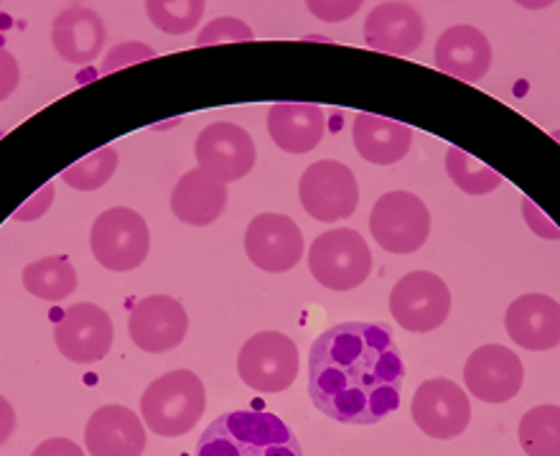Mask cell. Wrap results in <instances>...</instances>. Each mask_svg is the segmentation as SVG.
I'll list each match as a JSON object with an SVG mask.
<instances>
[{"label": "cell", "instance_id": "obj_1", "mask_svg": "<svg viewBox=\"0 0 560 456\" xmlns=\"http://www.w3.org/2000/svg\"><path fill=\"white\" fill-rule=\"evenodd\" d=\"M406 362L387 324L345 321L308 352V396L326 419L372 426L400 408Z\"/></svg>", "mask_w": 560, "mask_h": 456}, {"label": "cell", "instance_id": "obj_2", "mask_svg": "<svg viewBox=\"0 0 560 456\" xmlns=\"http://www.w3.org/2000/svg\"><path fill=\"white\" fill-rule=\"evenodd\" d=\"M197 456H303L299 439L280 416L232 411L207 426Z\"/></svg>", "mask_w": 560, "mask_h": 456}, {"label": "cell", "instance_id": "obj_3", "mask_svg": "<svg viewBox=\"0 0 560 456\" xmlns=\"http://www.w3.org/2000/svg\"><path fill=\"white\" fill-rule=\"evenodd\" d=\"M207 408V390L191 370H174L148 385L140 398L145 426L163 439L189 434Z\"/></svg>", "mask_w": 560, "mask_h": 456}, {"label": "cell", "instance_id": "obj_4", "mask_svg": "<svg viewBox=\"0 0 560 456\" xmlns=\"http://www.w3.org/2000/svg\"><path fill=\"white\" fill-rule=\"evenodd\" d=\"M308 268L324 289L352 291L368 281L372 270L368 239L349 227L322 232L311 243Z\"/></svg>", "mask_w": 560, "mask_h": 456}, {"label": "cell", "instance_id": "obj_5", "mask_svg": "<svg viewBox=\"0 0 560 456\" xmlns=\"http://www.w3.org/2000/svg\"><path fill=\"white\" fill-rule=\"evenodd\" d=\"M370 232L383 250L410 255L431 235V212L410 191H387L372 207Z\"/></svg>", "mask_w": 560, "mask_h": 456}, {"label": "cell", "instance_id": "obj_6", "mask_svg": "<svg viewBox=\"0 0 560 456\" xmlns=\"http://www.w3.org/2000/svg\"><path fill=\"white\" fill-rule=\"evenodd\" d=\"M90 245L100 266L115 273H128L148 258L151 232L138 212L128 207H113L95 220Z\"/></svg>", "mask_w": 560, "mask_h": 456}, {"label": "cell", "instance_id": "obj_7", "mask_svg": "<svg viewBox=\"0 0 560 456\" xmlns=\"http://www.w3.org/2000/svg\"><path fill=\"white\" fill-rule=\"evenodd\" d=\"M237 373L247 388L258 393H280L291 388L299 375V347L280 331H260L243 344Z\"/></svg>", "mask_w": 560, "mask_h": 456}, {"label": "cell", "instance_id": "obj_8", "mask_svg": "<svg viewBox=\"0 0 560 456\" xmlns=\"http://www.w3.org/2000/svg\"><path fill=\"white\" fill-rule=\"evenodd\" d=\"M299 197L303 210L318 222L352 218L360 204V184L341 161H316L301 174Z\"/></svg>", "mask_w": 560, "mask_h": 456}, {"label": "cell", "instance_id": "obj_9", "mask_svg": "<svg viewBox=\"0 0 560 456\" xmlns=\"http://www.w3.org/2000/svg\"><path fill=\"white\" fill-rule=\"evenodd\" d=\"M390 312L402 329L425 335L439 329L451 314V291L431 270L402 276L390 293Z\"/></svg>", "mask_w": 560, "mask_h": 456}, {"label": "cell", "instance_id": "obj_10", "mask_svg": "<svg viewBox=\"0 0 560 456\" xmlns=\"http://www.w3.org/2000/svg\"><path fill=\"white\" fill-rule=\"evenodd\" d=\"M194 156L201 172L217 182L230 184L253 172L255 143L243 126L220 120L201 130L194 143Z\"/></svg>", "mask_w": 560, "mask_h": 456}, {"label": "cell", "instance_id": "obj_11", "mask_svg": "<svg viewBox=\"0 0 560 456\" xmlns=\"http://www.w3.org/2000/svg\"><path fill=\"white\" fill-rule=\"evenodd\" d=\"M410 411L416 426L431 439L462 436L471 421L469 396L446 377H433L418 385Z\"/></svg>", "mask_w": 560, "mask_h": 456}, {"label": "cell", "instance_id": "obj_12", "mask_svg": "<svg viewBox=\"0 0 560 456\" xmlns=\"http://www.w3.org/2000/svg\"><path fill=\"white\" fill-rule=\"evenodd\" d=\"M525 367L520 358L502 344H485L469 354L464 367V383L481 404H508L520 393Z\"/></svg>", "mask_w": 560, "mask_h": 456}, {"label": "cell", "instance_id": "obj_13", "mask_svg": "<svg viewBox=\"0 0 560 456\" xmlns=\"http://www.w3.org/2000/svg\"><path fill=\"white\" fill-rule=\"evenodd\" d=\"M59 352L77 365L103 360L113 347V321L105 308L95 304L69 306L54 327Z\"/></svg>", "mask_w": 560, "mask_h": 456}, {"label": "cell", "instance_id": "obj_14", "mask_svg": "<svg viewBox=\"0 0 560 456\" xmlns=\"http://www.w3.org/2000/svg\"><path fill=\"white\" fill-rule=\"evenodd\" d=\"M245 253L266 273H285L299 266L303 232L291 218L278 212L258 214L245 232Z\"/></svg>", "mask_w": 560, "mask_h": 456}, {"label": "cell", "instance_id": "obj_15", "mask_svg": "<svg viewBox=\"0 0 560 456\" xmlns=\"http://www.w3.org/2000/svg\"><path fill=\"white\" fill-rule=\"evenodd\" d=\"M130 339L143 352H171L184 342L189 331L186 308L171 296H148L138 301L128 321Z\"/></svg>", "mask_w": 560, "mask_h": 456}, {"label": "cell", "instance_id": "obj_16", "mask_svg": "<svg viewBox=\"0 0 560 456\" xmlns=\"http://www.w3.org/2000/svg\"><path fill=\"white\" fill-rule=\"evenodd\" d=\"M425 38V21L410 3H377L364 21V42L370 49L410 57Z\"/></svg>", "mask_w": 560, "mask_h": 456}, {"label": "cell", "instance_id": "obj_17", "mask_svg": "<svg viewBox=\"0 0 560 456\" xmlns=\"http://www.w3.org/2000/svg\"><path fill=\"white\" fill-rule=\"evenodd\" d=\"M504 327L512 342L525 350H553L560 344V304L546 293H525L510 304Z\"/></svg>", "mask_w": 560, "mask_h": 456}, {"label": "cell", "instance_id": "obj_18", "mask_svg": "<svg viewBox=\"0 0 560 456\" xmlns=\"http://www.w3.org/2000/svg\"><path fill=\"white\" fill-rule=\"evenodd\" d=\"M90 456H140L145 452V429L138 413L126 406H103L84 429Z\"/></svg>", "mask_w": 560, "mask_h": 456}, {"label": "cell", "instance_id": "obj_19", "mask_svg": "<svg viewBox=\"0 0 560 456\" xmlns=\"http://www.w3.org/2000/svg\"><path fill=\"white\" fill-rule=\"evenodd\" d=\"M103 15L88 5H67L51 23V44L69 65H90L105 49Z\"/></svg>", "mask_w": 560, "mask_h": 456}, {"label": "cell", "instance_id": "obj_20", "mask_svg": "<svg viewBox=\"0 0 560 456\" xmlns=\"http://www.w3.org/2000/svg\"><path fill=\"white\" fill-rule=\"evenodd\" d=\"M435 67L462 82H479L492 67V44L474 26H451L435 42Z\"/></svg>", "mask_w": 560, "mask_h": 456}, {"label": "cell", "instance_id": "obj_21", "mask_svg": "<svg viewBox=\"0 0 560 456\" xmlns=\"http://www.w3.org/2000/svg\"><path fill=\"white\" fill-rule=\"evenodd\" d=\"M268 130L280 151L308 153L322 143L326 118L314 103H276L268 113Z\"/></svg>", "mask_w": 560, "mask_h": 456}, {"label": "cell", "instance_id": "obj_22", "mask_svg": "<svg viewBox=\"0 0 560 456\" xmlns=\"http://www.w3.org/2000/svg\"><path fill=\"white\" fill-rule=\"evenodd\" d=\"M224 207H228V184L212 179L201 168L184 174L171 191V212L186 225H212L222 218Z\"/></svg>", "mask_w": 560, "mask_h": 456}, {"label": "cell", "instance_id": "obj_23", "mask_svg": "<svg viewBox=\"0 0 560 456\" xmlns=\"http://www.w3.org/2000/svg\"><path fill=\"white\" fill-rule=\"evenodd\" d=\"M354 149L364 161L377 166H393L408 156L413 145V130L406 122L360 113L354 118Z\"/></svg>", "mask_w": 560, "mask_h": 456}, {"label": "cell", "instance_id": "obj_24", "mask_svg": "<svg viewBox=\"0 0 560 456\" xmlns=\"http://www.w3.org/2000/svg\"><path fill=\"white\" fill-rule=\"evenodd\" d=\"M23 285L28 293L44 301H65L77 289V270L67 258H42L23 268Z\"/></svg>", "mask_w": 560, "mask_h": 456}, {"label": "cell", "instance_id": "obj_25", "mask_svg": "<svg viewBox=\"0 0 560 456\" xmlns=\"http://www.w3.org/2000/svg\"><path fill=\"white\" fill-rule=\"evenodd\" d=\"M520 446L527 456H560V406H535L520 419Z\"/></svg>", "mask_w": 560, "mask_h": 456}, {"label": "cell", "instance_id": "obj_26", "mask_svg": "<svg viewBox=\"0 0 560 456\" xmlns=\"http://www.w3.org/2000/svg\"><path fill=\"white\" fill-rule=\"evenodd\" d=\"M446 172L451 176V182L471 197L489 195V191H494L502 184L500 172H494L492 166L481 164V161L469 156V153L462 149H448Z\"/></svg>", "mask_w": 560, "mask_h": 456}, {"label": "cell", "instance_id": "obj_27", "mask_svg": "<svg viewBox=\"0 0 560 456\" xmlns=\"http://www.w3.org/2000/svg\"><path fill=\"white\" fill-rule=\"evenodd\" d=\"M115 168H118V151L113 145H103L77 164L67 166L61 172V182L77 191H95L113 179Z\"/></svg>", "mask_w": 560, "mask_h": 456}, {"label": "cell", "instance_id": "obj_28", "mask_svg": "<svg viewBox=\"0 0 560 456\" xmlns=\"http://www.w3.org/2000/svg\"><path fill=\"white\" fill-rule=\"evenodd\" d=\"M205 0H182V3H176V0H151V3H145L148 19H151L163 34L171 36H184L189 34L191 28H197L201 15H205Z\"/></svg>", "mask_w": 560, "mask_h": 456}, {"label": "cell", "instance_id": "obj_29", "mask_svg": "<svg viewBox=\"0 0 560 456\" xmlns=\"http://www.w3.org/2000/svg\"><path fill=\"white\" fill-rule=\"evenodd\" d=\"M253 38H255L253 28L247 26L245 21L224 15V19H214L212 23H207V26L199 31L197 46H212L220 42H253Z\"/></svg>", "mask_w": 560, "mask_h": 456}, {"label": "cell", "instance_id": "obj_30", "mask_svg": "<svg viewBox=\"0 0 560 456\" xmlns=\"http://www.w3.org/2000/svg\"><path fill=\"white\" fill-rule=\"evenodd\" d=\"M151 57H153L151 46L136 44V42L120 44V46H115L110 54H107V59H105V65H103V72L110 74V72H115V69H122V67L133 65V61L151 59Z\"/></svg>", "mask_w": 560, "mask_h": 456}, {"label": "cell", "instance_id": "obj_31", "mask_svg": "<svg viewBox=\"0 0 560 456\" xmlns=\"http://www.w3.org/2000/svg\"><path fill=\"white\" fill-rule=\"evenodd\" d=\"M51 199H54V184L49 182V184H44L42 191H36V195L31 197L26 204H21L19 210L13 212V220H19V222L38 220V218H42L44 212H49Z\"/></svg>", "mask_w": 560, "mask_h": 456}, {"label": "cell", "instance_id": "obj_32", "mask_svg": "<svg viewBox=\"0 0 560 456\" xmlns=\"http://www.w3.org/2000/svg\"><path fill=\"white\" fill-rule=\"evenodd\" d=\"M19 82H21L19 61H15L11 51H5L3 46H0V103L13 95L15 87H19Z\"/></svg>", "mask_w": 560, "mask_h": 456}, {"label": "cell", "instance_id": "obj_33", "mask_svg": "<svg viewBox=\"0 0 560 456\" xmlns=\"http://www.w3.org/2000/svg\"><path fill=\"white\" fill-rule=\"evenodd\" d=\"M523 214L535 235L548 237V239H560V230L546 218V214H540V210L530 202V199H523Z\"/></svg>", "mask_w": 560, "mask_h": 456}, {"label": "cell", "instance_id": "obj_34", "mask_svg": "<svg viewBox=\"0 0 560 456\" xmlns=\"http://www.w3.org/2000/svg\"><path fill=\"white\" fill-rule=\"evenodd\" d=\"M31 456H84V452L74 442H69V439H46Z\"/></svg>", "mask_w": 560, "mask_h": 456}, {"label": "cell", "instance_id": "obj_35", "mask_svg": "<svg viewBox=\"0 0 560 456\" xmlns=\"http://www.w3.org/2000/svg\"><path fill=\"white\" fill-rule=\"evenodd\" d=\"M308 8L311 13L318 15V19L339 21V19H349V15H354L360 3H308Z\"/></svg>", "mask_w": 560, "mask_h": 456}, {"label": "cell", "instance_id": "obj_36", "mask_svg": "<svg viewBox=\"0 0 560 456\" xmlns=\"http://www.w3.org/2000/svg\"><path fill=\"white\" fill-rule=\"evenodd\" d=\"M13 431H15V411L13 406L0 396V446L13 436Z\"/></svg>", "mask_w": 560, "mask_h": 456}, {"label": "cell", "instance_id": "obj_37", "mask_svg": "<svg viewBox=\"0 0 560 456\" xmlns=\"http://www.w3.org/2000/svg\"><path fill=\"white\" fill-rule=\"evenodd\" d=\"M553 138H556V141L560 143V130H553Z\"/></svg>", "mask_w": 560, "mask_h": 456}]
</instances>
